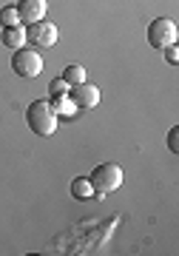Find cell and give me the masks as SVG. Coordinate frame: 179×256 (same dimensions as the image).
Returning a JSON list of instances; mask_svg holds the SVG:
<instances>
[{
  "label": "cell",
  "instance_id": "obj_1",
  "mask_svg": "<svg viewBox=\"0 0 179 256\" xmlns=\"http://www.w3.org/2000/svg\"><path fill=\"white\" fill-rule=\"evenodd\" d=\"M26 122L37 137H52L57 131L60 117H57V111H54V106L48 100H34V102H28V108H26Z\"/></svg>",
  "mask_w": 179,
  "mask_h": 256
},
{
  "label": "cell",
  "instance_id": "obj_2",
  "mask_svg": "<svg viewBox=\"0 0 179 256\" xmlns=\"http://www.w3.org/2000/svg\"><path fill=\"white\" fill-rule=\"evenodd\" d=\"M88 182H91V188H94L97 196H106V194L116 191V188L122 185V168L116 162H100L97 168L91 171Z\"/></svg>",
  "mask_w": 179,
  "mask_h": 256
},
{
  "label": "cell",
  "instance_id": "obj_3",
  "mask_svg": "<svg viewBox=\"0 0 179 256\" xmlns=\"http://www.w3.org/2000/svg\"><path fill=\"white\" fill-rule=\"evenodd\" d=\"M12 68L18 77H37V74L43 72V57L37 48H26L20 46L14 48V54H12Z\"/></svg>",
  "mask_w": 179,
  "mask_h": 256
},
{
  "label": "cell",
  "instance_id": "obj_4",
  "mask_svg": "<svg viewBox=\"0 0 179 256\" xmlns=\"http://www.w3.org/2000/svg\"><path fill=\"white\" fill-rule=\"evenodd\" d=\"M176 23L174 20H168V18H156L148 26V46H154V48H168V46H174L176 43Z\"/></svg>",
  "mask_w": 179,
  "mask_h": 256
},
{
  "label": "cell",
  "instance_id": "obj_5",
  "mask_svg": "<svg viewBox=\"0 0 179 256\" xmlns=\"http://www.w3.org/2000/svg\"><path fill=\"white\" fill-rule=\"evenodd\" d=\"M57 37H60V32H57V26H54L52 20H37V23H28L26 26V40L28 46H37V48H52L54 43H57Z\"/></svg>",
  "mask_w": 179,
  "mask_h": 256
},
{
  "label": "cell",
  "instance_id": "obj_6",
  "mask_svg": "<svg viewBox=\"0 0 179 256\" xmlns=\"http://www.w3.org/2000/svg\"><path fill=\"white\" fill-rule=\"evenodd\" d=\"M68 97L77 108H94L100 102V88L97 86H91V82H77L68 88Z\"/></svg>",
  "mask_w": 179,
  "mask_h": 256
},
{
  "label": "cell",
  "instance_id": "obj_7",
  "mask_svg": "<svg viewBox=\"0 0 179 256\" xmlns=\"http://www.w3.org/2000/svg\"><path fill=\"white\" fill-rule=\"evenodd\" d=\"M46 12H48V0H18L20 23H37L46 18Z\"/></svg>",
  "mask_w": 179,
  "mask_h": 256
},
{
  "label": "cell",
  "instance_id": "obj_8",
  "mask_svg": "<svg viewBox=\"0 0 179 256\" xmlns=\"http://www.w3.org/2000/svg\"><path fill=\"white\" fill-rule=\"evenodd\" d=\"M3 46H9V48L26 46V28H23V26H9V28H3Z\"/></svg>",
  "mask_w": 179,
  "mask_h": 256
},
{
  "label": "cell",
  "instance_id": "obj_9",
  "mask_svg": "<svg viewBox=\"0 0 179 256\" xmlns=\"http://www.w3.org/2000/svg\"><path fill=\"white\" fill-rule=\"evenodd\" d=\"M54 106V111H57V117H74V114H77V106H74L72 102V97H68V94H63V97H52V100H48Z\"/></svg>",
  "mask_w": 179,
  "mask_h": 256
},
{
  "label": "cell",
  "instance_id": "obj_10",
  "mask_svg": "<svg viewBox=\"0 0 179 256\" xmlns=\"http://www.w3.org/2000/svg\"><path fill=\"white\" fill-rule=\"evenodd\" d=\"M72 196L74 200H91V196H94V188H91L88 176H77V180H72Z\"/></svg>",
  "mask_w": 179,
  "mask_h": 256
},
{
  "label": "cell",
  "instance_id": "obj_11",
  "mask_svg": "<svg viewBox=\"0 0 179 256\" xmlns=\"http://www.w3.org/2000/svg\"><path fill=\"white\" fill-rule=\"evenodd\" d=\"M63 80L68 82V86H77V82H86V68H82L80 63H68L63 68Z\"/></svg>",
  "mask_w": 179,
  "mask_h": 256
},
{
  "label": "cell",
  "instance_id": "obj_12",
  "mask_svg": "<svg viewBox=\"0 0 179 256\" xmlns=\"http://www.w3.org/2000/svg\"><path fill=\"white\" fill-rule=\"evenodd\" d=\"M0 23H3V28H9V26H20L18 6H3V9H0Z\"/></svg>",
  "mask_w": 179,
  "mask_h": 256
},
{
  "label": "cell",
  "instance_id": "obj_13",
  "mask_svg": "<svg viewBox=\"0 0 179 256\" xmlns=\"http://www.w3.org/2000/svg\"><path fill=\"white\" fill-rule=\"evenodd\" d=\"M68 88H72V86H68L63 77H57V80L48 82V94H52V97H63V94H68Z\"/></svg>",
  "mask_w": 179,
  "mask_h": 256
},
{
  "label": "cell",
  "instance_id": "obj_14",
  "mask_svg": "<svg viewBox=\"0 0 179 256\" xmlns=\"http://www.w3.org/2000/svg\"><path fill=\"white\" fill-rule=\"evenodd\" d=\"M168 148L174 151V154H179V128L176 126L168 131Z\"/></svg>",
  "mask_w": 179,
  "mask_h": 256
},
{
  "label": "cell",
  "instance_id": "obj_15",
  "mask_svg": "<svg viewBox=\"0 0 179 256\" xmlns=\"http://www.w3.org/2000/svg\"><path fill=\"white\" fill-rule=\"evenodd\" d=\"M165 52V57H168V63L170 66H176L179 63V52H176V46H168V48H162Z\"/></svg>",
  "mask_w": 179,
  "mask_h": 256
}]
</instances>
